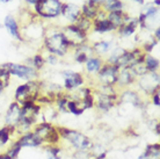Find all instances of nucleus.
Listing matches in <instances>:
<instances>
[{
  "label": "nucleus",
  "mask_w": 160,
  "mask_h": 159,
  "mask_svg": "<svg viewBox=\"0 0 160 159\" xmlns=\"http://www.w3.org/2000/svg\"><path fill=\"white\" fill-rule=\"evenodd\" d=\"M116 44L114 42V40H99L92 43V48L93 51H94V55L99 56V57H102L104 58V56H107L109 52L112 51V48L115 47Z\"/></svg>",
  "instance_id": "obj_20"
},
{
  "label": "nucleus",
  "mask_w": 160,
  "mask_h": 159,
  "mask_svg": "<svg viewBox=\"0 0 160 159\" xmlns=\"http://www.w3.org/2000/svg\"><path fill=\"white\" fill-rule=\"evenodd\" d=\"M153 37L159 42V40H160V28L159 27L154 28V34H153Z\"/></svg>",
  "instance_id": "obj_32"
},
{
  "label": "nucleus",
  "mask_w": 160,
  "mask_h": 159,
  "mask_svg": "<svg viewBox=\"0 0 160 159\" xmlns=\"http://www.w3.org/2000/svg\"><path fill=\"white\" fill-rule=\"evenodd\" d=\"M118 104L130 105L135 108H144L146 106L143 95L132 87L125 88L118 92Z\"/></svg>",
  "instance_id": "obj_11"
},
{
  "label": "nucleus",
  "mask_w": 160,
  "mask_h": 159,
  "mask_svg": "<svg viewBox=\"0 0 160 159\" xmlns=\"http://www.w3.org/2000/svg\"><path fill=\"white\" fill-rule=\"evenodd\" d=\"M62 4V0H37L32 11L41 20H52L60 16Z\"/></svg>",
  "instance_id": "obj_5"
},
{
  "label": "nucleus",
  "mask_w": 160,
  "mask_h": 159,
  "mask_svg": "<svg viewBox=\"0 0 160 159\" xmlns=\"http://www.w3.org/2000/svg\"><path fill=\"white\" fill-rule=\"evenodd\" d=\"M91 159H100V158H91Z\"/></svg>",
  "instance_id": "obj_40"
},
{
  "label": "nucleus",
  "mask_w": 160,
  "mask_h": 159,
  "mask_svg": "<svg viewBox=\"0 0 160 159\" xmlns=\"http://www.w3.org/2000/svg\"><path fill=\"white\" fill-rule=\"evenodd\" d=\"M41 93H42V80H29L15 88L14 101H16L21 106L27 102H36Z\"/></svg>",
  "instance_id": "obj_3"
},
{
  "label": "nucleus",
  "mask_w": 160,
  "mask_h": 159,
  "mask_svg": "<svg viewBox=\"0 0 160 159\" xmlns=\"http://www.w3.org/2000/svg\"><path fill=\"white\" fill-rule=\"evenodd\" d=\"M118 72H120V69L116 65L104 62L100 71L96 73V76L92 80L94 81L95 86H115L116 87Z\"/></svg>",
  "instance_id": "obj_6"
},
{
  "label": "nucleus",
  "mask_w": 160,
  "mask_h": 159,
  "mask_svg": "<svg viewBox=\"0 0 160 159\" xmlns=\"http://www.w3.org/2000/svg\"><path fill=\"white\" fill-rule=\"evenodd\" d=\"M60 30L68 42V47L71 48V51L88 42V35L81 32L74 23H66L60 28Z\"/></svg>",
  "instance_id": "obj_7"
},
{
  "label": "nucleus",
  "mask_w": 160,
  "mask_h": 159,
  "mask_svg": "<svg viewBox=\"0 0 160 159\" xmlns=\"http://www.w3.org/2000/svg\"><path fill=\"white\" fill-rule=\"evenodd\" d=\"M137 77L133 74L130 68L121 69L118 72V78H117L116 88L118 91L125 90V88H130L132 85L136 84Z\"/></svg>",
  "instance_id": "obj_17"
},
{
  "label": "nucleus",
  "mask_w": 160,
  "mask_h": 159,
  "mask_svg": "<svg viewBox=\"0 0 160 159\" xmlns=\"http://www.w3.org/2000/svg\"><path fill=\"white\" fill-rule=\"evenodd\" d=\"M71 54L73 56V60L77 64H80V65H84L91 57L95 56L94 55V51H93L92 44H89L88 42L78 47V48L73 49Z\"/></svg>",
  "instance_id": "obj_16"
},
{
  "label": "nucleus",
  "mask_w": 160,
  "mask_h": 159,
  "mask_svg": "<svg viewBox=\"0 0 160 159\" xmlns=\"http://www.w3.org/2000/svg\"><path fill=\"white\" fill-rule=\"evenodd\" d=\"M5 88H6V85H5V84L0 80V95L2 94V92L5 91Z\"/></svg>",
  "instance_id": "obj_35"
},
{
  "label": "nucleus",
  "mask_w": 160,
  "mask_h": 159,
  "mask_svg": "<svg viewBox=\"0 0 160 159\" xmlns=\"http://www.w3.org/2000/svg\"><path fill=\"white\" fill-rule=\"evenodd\" d=\"M104 64V58L99 56H93L84 64L85 65V76L92 77V79L96 76V73L100 71L102 65Z\"/></svg>",
  "instance_id": "obj_19"
},
{
  "label": "nucleus",
  "mask_w": 160,
  "mask_h": 159,
  "mask_svg": "<svg viewBox=\"0 0 160 159\" xmlns=\"http://www.w3.org/2000/svg\"><path fill=\"white\" fill-rule=\"evenodd\" d=\"M91 1L95 3V4H98V5H101V6H102V4L104 3V0H91Z\"/></svg>",
  "instance_id": "obj_37"
},
{
  "label": "nucleus",
  "mask_w": 160,
  "mask_h": 159,
  "mask_svg": "<svg viewBox=\"0 0 160 159\" xmlns=\"http://www.w3.org/2000/svg\"><path fill=\"white\" fill-rule=\"evenodd\" d=\"M18 138L15 128L2 126L0 128V152H4L6 147Z\"/></svg>",
  "instance_id": "obj_18"
},
{
  "label": "nucleus",
  "mask_w": 160,
  "mask_h": 159,
  "mask_svg": "<svg viewBox=\"0 0 160 159\" xmlns=\"http://www.w3.org/2000/svg\"><path fill=\"white\" fill-rule=\"evenodd\" d=\"M0 159H12L8 155H6L5 152H0Z\"/></svg>",
  "instance_id": "obj_36"
},
{
  "label": "nucleus",
  "mask_w": 160,
  "mask_h": 159,
  "mask_svg": "<svg viewBox=\"0 0 160 159\" xmlns=\"http://www.w3.org/2000/svg\"><path fill=\"white\" fill-rule=\"evenodd\" d=\"M80 7H81V15H84L85 18L93 21L98 12L101 9V5L95 4L91 0H86L82 4V6H80Z\"/></svg>",
  "instance_id": "obj_24"
},
{
  "label": "nucleus",
  "mask_w": 160,
  "mask_h": 159,
  "mask_svg": "<svg viewBox=\"0 0 160 159\" xmlns=\"http://www.w3.org/2000/svg\"><path fill=\"white\" fill-rule=\"evenodd\" d=\"M4 65L6 66V69L8 70V72L11 73L12 77H16L21 80H24V81L40 79L38 78L40 73L34 68H32L30 65L21 63H12V62L4 63Z\"/></svg>",
  "instance_id": "obj_8"
},
{
  "label": "nucleus",
  "mask_w": 160,
  "mask_h": 159,
  "mask_svg": "<svg viewBox=\"0 0 160 159\" xmlns=\"http://www.w3.org/2000/svg\"><path fill=\"white\" fill-rule=\"evenodd\" d=\"M62 78H63V85H62L63 90L68 93H72L86 85V76L80 72L65 70L62 72Z\"/></svg>",
  "instance_id": "obj_10"
},
{
  "label": "nucleus",
  "mask_w": 160,
  "mask_h": 159,
  "mask_svg": "<svg viewBox=\"0 0 160 159\" xmlns=\"http://www.w3.org/2000/svg\"><path fill=\"white\" fill-rule=\"evenodd\" d=\"M58 131L62 138V145L68 144L71 149H73V151H91L94 144L91 137L76 129L58 126Z\"/></svg>",
  "instance_id": "obj_2"
},
{
  "label": "nucleus",
  "mask_w": 160,
  "mask_h": 159,
  "mask_svg": "<svg viewBox=\"0 0 160 159\" xmlns=\"http://www.w3.org/2000/svg\"><path fill=\"white\" fill-rule=\"evenodd\" d=\"M136 85L140 94L150 96L152 93L160 90V74L158 72H148L145 76L137 78Z\"/></svg>",
  "instance_id": "obj_9"
},
{
  "label": "nucleus",
  "mask_w": 160,
  "mask_h": 159,
  "mask_svg": "<svg viewBox=\"0 0 160 159\" xmlns=\"http://www.w3.org/2000/svg\"><path fill=\"white\" fill-rule=\"evenodd\" d=\"M148 159H160V144L153 143L148 144L143 151Z\"/></svg>",
  "instance_id": "obj_28"
},
{
  "label": "nucleus",
  "mask_w": 160,
  "mask_h": 159,
  "mask_svg": "<svg viewBox=\"0 0 160 159\" xmlns=\"http://www.w3.org/2000/svg\"><path fill=\"white\" fill-rule=\"evenodd\" d=\"M74 24L79 28L81 32H84L85 34H87V35H89L91 32H92V28H93L92 20H89V19H87V18H85L84 15H80L79 19L77 20V22Z\"/></svg>",
  "instance_id": "obj_27"
},
{
  "label": "nucleus",
  "mask_w": 160,
  "mask_h": 159,
  "mask_svg": "<svg viewBox=\"0 0 160 159\" xmlns=\"http://www.w3.org/2000/svg\"><path fill=\"white\" fill-rule=\"evenodd\" d=\"M4 27L8 34L13 37V40L18 41V42H24L22 32H21V24L19 20H16L15 16L11 15V14L5 16Z\"/></svg>",
  "instance_id": "obj_15"
},
{
  "label": "nucleus",
  "mask_w": 160,
  "mask_h": 159,
  "mask_svg": "<svg viewBox=\"0 0 160 159\" xmlns=\"http://www.w3.org/2000/svg\"><path fill=\"white\" fill-rule=\"evenodd\" d=\"M21 121V105H19L16 101H13L8 106L7 111L4 117V126L11 128H16Z\"/></svg>",
  "instance_id": "obj_14"
},
{
  "label": "nucleus",
  "mask_w": 160,
  "mask_h": 159,
  "mask_svg": "<svg viewBox=\"0 0 160 159\" xmlns=\"http://www.w3.org/2000/svg\"><path fill=\"white\" fill-rule=\"evenodd\" d=\"M152 4L156 6V7H159V5H160V0H153L152 1Z\"/></svg>",
  "instance_id": "obj_38"
},
{
  "label": "nucleus",
  "mask_w": 160,
  "mask_h": 159,
  "mask_svg": "<svg viewBox=\"0 0 160 159\" xmlns=\"http://www.w3.org/2000/svg\"><path fill=\"white\" fill-rule=\"evenodd\" d=\"M138 28L139 27H138V20H137V18H132L131 16L115 34L118 37H122V38H129V37H131L132 35L136 34Z\"/></svg>",
  "instance_id": "obj_22"
},
{
  "label": "nucleus",
  "mask_w": 160,
  "mask_h": 159,
  "mask_svg": "<svg viewBox=\"0 0 160 159\" xmlns=\"http://www.w3.org/2000/svg\"><path fill=\"white\" fill-rule=\"evenodd\" d=\"M131 16L125 11H118V12H109L107 13V19L112 23V26L115 29V33L123 26Z\"/></svg>",
  "instance_id": "obj_21"
},
{
  "label": "nucleus",
  "mask_w": 160,
  "mask_h": 159,
  "mask_svg": "<svg viewBox=\"0 0 160 159\" xmlns=\"http://www.w3.org/2000/svg\"><path fill=\"white\" fill-rule=\"evenodd\" d=\"M131 71L133 72V74L137 77V78H140V77L145 76L146 73H148V69L145 68L144 65V60L143 62H139V63H135L133 65L130 66Z\"/></svg>",
  "instance_id": "obj_29"
},
{
  "label": "nucleus",
  "mask_w": 160,
  "mask_h": 159,
  "mask_svg": "<svg viewBox=\"0 0 160 159\" xmlns=\"http://www.w3.org/2000/svg\"><path fill=\"white\" fill-rule=\"evenodd\" d=\"M43 51L47 54L57 56L58 58H64L71 52L63 33L58 27L45 28L43 32Z\"/></svg>",
  "instance_id": "obj_1"
},
{
  "label": "nucleus",
  "mask_w": 160,
  "mask_h": 159,
  "mask_svg": "<svg viewBox=\"0 0 160 159\" xmlns=\"http://www.w3.org/2000/svg\"><path fill=\"white\" fill-rule=\"evenodd\" d=\"M24 64L30 65L32 68H34L38 73H40V72L45 68L47 62H45V58H44L43 54H42V52H38V54H35L32 58H29V59L26 60V63Z\"/></svg>",
  "instance_id": "obj_25"
},
{
  "label": "nucleus",
  "mask_w": 160,
  "mask_h": 159,
  "mask_svg": "<svg viewBox=\"0 0 160 159\" xmlns=\"http://www.w3.org/2000/svg\"><path fill=\"white\" fill-rule=\"evenodd\" d=\"M65 1H70V0H65Z\"/></svg>",
  "instance_id": "obj_41"
},
{
  "label": "nucleus",
  "mask_w": 160,
  "mask_h": 159,
  "mask_svg": "<svg viewBox=\"0 0 160 159\" xmlns=\"http://www.w3.org/2000/svg\"><path fill=\"white\" fill-rule=\"evenodd\" d=\"M11 78H12L11 73L8 72V70L6 69V66H5L4 64H1L0 65V80L6 85V87L11 83Z\"/></svg>",
  "instance_id": "obj_30"
},
{
  "label": "nucleus",
  "mask_w": 160,
  "mask_h": 159,
  "mask_svg": "<svg viewBox=\"0 0 160 159\" xmlns=\"http://www.w3.org/2000/svg\"><path fill=\"white\" fill-rule=\"evenodd\" d=\"M32 130L37 136V138L40 139V142L42 143V147L62 145V138H60L57 124L41 121L34 126Z\"/></svg>",
  "instance_id": "obj_4"
},
{
  "label": "nucleus",
  "mask_w": 160,
  "mask_h": 159,
  "mask_svg": "<svg viewBox=\"0 0 160 159\" xmlns=\"http://www.w3.org/2000/svg\"><path fill=\"white\" fill-rule=\"evenodd\" d=\"M144 65L148 72H158L159 71L160 62L159 59L151 54H145L144 56Z\"/></svg>",
  "instance_id": "obj_26"
},
{
  "label": "nucleus",
  "mask_w": 160,
  "mask_h": 159,
  "mask_svg": "<svg viewBox=\"0 0 160 159\" xmlns=\"http://www.w3.org/2000/svg\"><path fill=\"white\" fill-rule=\"evenodd\" d=\"M93 23V28H92V32L96 33V34H114L115 33V29L112 26V23L108 21L107 19V12L101 9L98 12V14L95 15V18L93 19L92 21Z\"/></svg>",
  "instance_id": "obj_12"
},
{
  "label": "nucleus",
  "mask_w": 160,
  "mask_h": 159,
  "mask_svg": "<svg viewBox=\"0 0 160 159\" xmlns=\"http://www.w3.org/2000/svg\"><path fill=\"white\" fill-rule=\"evenodd\" d=\"M15 142L21 146V149L23 147H41L42 143L40 142V139L37 138V136L32 132V130L26 132L23 135L19 136L15 139Z\"/></svg>",
  "instance_id": "obj_23"
},
{
  "label": "nucleus",
  "mask_w": 160,
  "mask_h": 159,
  "mask_svg": "<svg viewBox=\"0 0 160 159\" xmlns=\"http://www.w3.org/2000/svg\"><path fill=\"white\" fill-rule=\"evenodd\" d=\"M130 1L135 3V4H137V5H140V6H143V5L145 4V0H130Z\"/></svg>",
  "instance_id": "obj_34"
},
{
  "label": "nucleus",
  "mask_w": 160,
  "mask_h": 159,
  "mask_svg": "<svg viewBox=\"0 0 160 159\" xmlns=\"http://www.w3.org/2000/svg\"><path fill=\"white\" fill-rule=\"evenodd\" d=\"M150 99H151V102H152L153 106H156L157 108L160 106V90H157L154 93H152L150 95Z\"/></svg>",
  "instance_id": "obj_31"
},
{
  "label": "nucleus",
  "mask_w": 160,
  "mask_h": 159,
  "mask_svg": "<svg viewBox=\"0 0 160 159\" xmlns=\"http://www.w3.org/2000/svg\"><path fill=\"white\" fill-rule=\"evenodd\" d=\"M11 1H13V0H0L1 4H8V3H11Z\"/></svg>",
  "instance_id": "obj_39"
},
{
  "label": "nucleus",
  "mask_w": 160,
  "mask_h": 159,
  "mask_svg": "<svg viewBox=\"0 0 160 159\" xmlns=\"http://www.w3.org/2000/svg\"><path fill=\"white\" fill-rule=\"evenodd\" d=\"M81 15V7L80 5L71 1H64L62 4V12L60 16H63L68 23H76L77 20Z\"/></svg>",
  "instance_id": "obj_13"
},
{
  "label": "nucleus",
  "mask_w": 160,
  "mask_h": 159,
  "mask_svg": "<svg viewBox=\"0 0 160 159\" xmlns=\"http://www.w3.org/2000/svg\"><path fill=\"white\" fill-rule=\"evenodd\" d=\"M23 1L24 4L27 5V6H29V7H34L37 3V0H23Z\"/></svg>",
  "instance_id": "obj_33"
}]
</instances>
